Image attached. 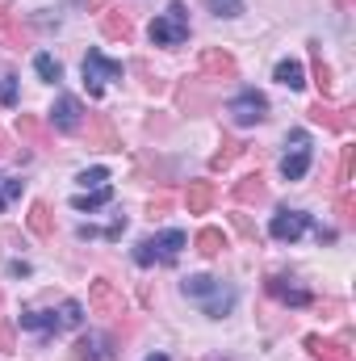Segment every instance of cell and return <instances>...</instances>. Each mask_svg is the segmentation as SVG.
<instances>
[{"instance_id":"cell-16","label":"cell","mask_w":356,"mask_h":361,"mask_svg":"<svg viewBox=\"0 0 356 361\" xmlns=\"http://www.w3.org/2000/svg\"><path fill=\"white\" fill-rule=\"evenodd\" d=\"M30 231H34L38 240H51V235H55V223H51V206H46V202H34V206H30Z\"/></svg>"},{"instance_id":"cell-9","label":"cell","mask_w":356,"mask_h":361,"mask_svg":"<svg viewBox=\"0 0 356 361\" xmlns=\"http://www.w3.org/2000/svg\"><path fill=\"white\" fill-rule=\"evenodd\" d=\"M51 126L63 130V135H76V130L84 126V105H80L72 92H63V97L51 105Z\"/></svg>"},{"instance_id":"cell-30","label":"cell","mask_w":356,"mask_h":361,"mask_svg":"<svg viewBox=\"0 0 356 361\" xmlns=\"http://www.w3.org/2000/svg\"><path fill=\"white\" fill-rule=\"evenodd\" d=\"M0 101H4V105H13V101H17V85H13L8 76L0 80Z\"/></svg>"},{"instance_id":"cell-26","label":"cell","mask_w":356,"mask_h":361,"mask_svg":"<svg viewBox=\"0 0 356 361\" xmlns=\"http://www.w3.org/2000/svg\"><path fill=\"white\" fill-rule=\"evenodd\" d=\"M239 152H243V143H222V152L214 156V169H227V164H231Z\"/></svg>"},{"instance_id":"cell-11","label":"cell","mask_w":356,"mask_h":361,"mask_svg":"<svg viewBox=\"0 0 356 361\" xmlns=\"http://www.w3.org/2000/svg\"><path fill=\"white\" fill-rule=\"evenodd\" d=\"M76 361H113V349H109V336L101 332H89L76 341Z\"/></svg>"},{"instance_id":"cell-23","label":"cell","mask_w":356,"mask_h":361,"mask_svg":"<svg viewBox=\"0 0 356 361\" xmlns=\"http://www.w3.org/2000/svg\"><path fill=\"white\" fill-rule=\"evenodd\" d=\"M92 307H101V311H117V294H113L109 281H92Z\"/></svg>"},{"instance_id":"cell-5","label":"cell","mask_w":356,"mask_h":361,"mask_svg":"<svg viewBox=\"0 0 356 361\" xmlns=\"http://www.w3.org/2000/svg\"><path fill=\"white\" fill-rule=\"evenodd\" d=\"M80 72H84V89H89V97H101L109 80H117V76H126V68H122L117 59H105L101 51H89V55H84V63H80Z\"/></svg>"},{"instance_id":"cell-25","label":"cell","mask_w":356,"mask_h":361,"mask_svg":"<svg viewBox=\"0 0 356 361\" xmlns=\"http://www.w3.org/2000/svg\"><path fill=\"white\" fill-rule=\"evenodd\" d=\"M80 185H84V189H89V185H96V189H101V185H105V180H109V169H84V173H80Z\"/></svg>"},{"instance_id":"cell-2","label":"cell","mask_w":356,"mask_h":361,"mask_svg":"<svg viewBox=\"0 0 356 361\" xmlns=\"http://www.w3.org/2000/svg\"><path fill=\"white\" fill-rule=\"evenodd\" d=\"M17 324H21L25 332L55 336V332H63V328H80V324H84V302L68 298L59 311H55V307H51V311H21V315H17Z\"/></svg>"},{"instance_id":"cell-36","label":"cell","mask_w":356,"mask_h":361,"mask_svg":"<svg viewBox=\"0 0 356 361\" xmlns=\"http://www.w3.org/2000/svg\"><path fill=\"white\" fill-rule=\"evenodd\" d=\"M101 4H105V0H89V8H101Z\"/></svg>"},{"instance_id":"cell-6","label":"cell","mask_w":356,"mask_h":361,"mask_svg":"<svg viewBox=\"0 0 356 361\" xmlns=\"http://www.w3.org/2000/svg\"><path fill=\"white\" fill-rule=\"evenodd\" d=\"M306 173H310V135H306V130H289L285 156H281V177L302 180Z\"/></svg>"},{"instance_id":"cell-19","label":"cell","mask_w":356,"mask_h":361,"mask_svg":"<svg viewBox=\"0 0 356 361\" xmlns=\"http://www.w3.org/2000/svg\"><path fill=\"white\" fill-rule=\"evenodd\" d=\"M109 202H113V189H109V185H101V189H96V193H80V197H72V210H101V206H109Z\"/></svg>"},{"instance_id":"cell-8","label":"cell","mask_w":356,"mask_h":361,"mask_svg":"<svg viewBox=\"0 0 356 361\" xmlns=\"http://www.w3.org/2000/svg\"><path fill=\"white\" fill-rule=\"evenodd\" d=\"M310 227H314V219H310L306 210H289V206H281V210L272 214V223H268V235L281 240V244H293V240H302Z\"/></svg>"},{"instance_id":"cell-3","label":"cell","mask_w":356,"mask_h":361,"mask_svg":"<svg viewBox=\"0 0 356 361\" xmlns=\"http://www.w3.org/2000/svg\"><path fill=\"white\" fill-rule=\"evenodd\" d=\"M184 244H189V235L172 227V231H160V235H151V240H143L139 248H134V265H143V269H151V265H172L180 252H184Z\"/></svg>"},{"instance_id":"cell-33","label":"cell","mask_w":356,"mask_h":361,"mask_svg":"<svg viewBox=\"0 0 356 361\" xmlns=\"http://www.w3.org/2000/svg\"><path fill=\"white\" fill-rule=\"evenodd\" d=\"M235 227H239V231H243V235H256V231H252V223H248V219H243V214H235Z\"/></svg>"},{"instance_id":"cell-20","label":"cell","mask_w":356,"mask_h":361,"mask_svg":"<svg viewBox=\"0 0 356 361\" xmlns=\"http://www.w3.org/2000/svg\"><path fill=\"white\" fill-rule=\"evenodd\" d=\"M201 68L214 72V76H235V59H231L227 51H205V55H201Z\"/></svg>"},{"instance_id":"cell-14","label":"cell","mask_w":356,"mask_h":361,"mask_svg":"<svg viewBox=\"0 0 356 361\" xmlns=\"http://www.w3.org/2000/svg\"><path fill=\"white\" fill-rule=\"evenodd\" d=\"M184 202H189V214H205L210 202H214V185L210 180H193L189 193H184Z\"/></svg>"},{"instance_id":"cell-29","label":"cell","mask_w":356,"mask_h":361,"mask_svg":"<svg viewBox=\"0 0 356 361\" xmlns=\"http://www.w3.org/2000/svg\"><path fill=\"white\" fill-rule=\"evenodd\" d=\"M17 130H21V135H30V139H38V135H42V126H38L34 118H25V114H21V122H17Z\"/></svg>"},{"instance_id":"cell-22","label":"cell","mask_w":356,"mask_h":361,"mask_svg":"<svg viewBox=\"0 0 356 361\" xmlns=\"http://www.w3.org/2000/svg\"><path fill=\"white\" fill-rule=\"evenodd\" d=\"M21 189H25V180L4 177V173H0V214H4V210H8V206H13V202L21 197Z\"/></svg>"},{"instance_id":"cell-10","label":"cell","mask_w":356,"mask_h":361,"mask_svg":"<svg viewBox=\"0 0 356 361\" xmlns=\"http://www.w3.org/2000/svg\"><path fill=\"white\" fill-rule=\"evenodd\" d=\"M265 286H268V294H272L276 302H285V307H310V302H314V294H310L306 286H298L293 277H285V273H272Z\"/></svg>"},{"instance_id":"cell-12","label":"cell","mask_w":356,"mask_h":361,"mask_svg":"<svg viewBox=\"0 0 356 361\" xmlns=\"http://www.w3.org/2000/svg\"><path fill=\"white\" fill-rule=\"evenodd\" d=\"M306 349L314 353L319 361H352V353L336 341H323V336H306Z\"/></svg>"},{"instance_id":"cell-15","label":"cell","mask_w":356,"mask_h":361,"mask_svg":"<svg viewBox=\"0 0 356 361\" xmlns=\"http://www.w3.org/2000/svg\"><path fill=\"white\" fill-rule=\"evenodd\" d=\"M101 25H105V34H109V38H122V42L134 34L130 17H126V13H117V8H105V13H101Z\"/></svg>"},{"instance_id":"cell-18","label":"cell","mask_w":356,"mask_h":361,"mask_svg":"<svg viewBox=\"0 0 356 361\" xmlns=\"http://www.w3.org/2000/svg\"><path fill=\"white\" fill-rule=\"evenodd\" d=\"M222 248H227V235H222L218 227H201V231H197V252H201V257H218Z\"/></svg>"},{"instance_id":"cell-35","label":"cell","mask_w":356,"mask_h":361,"mask_svg":"<svg viewBox=\"0 0 356 361\" xmlns=\"http://www.w3.org/2000/svg\"><path fill=\"white\" fill-rule=\"evenodd\" d=\"M147 361H168V357H164V353H151V357H147Z\"/></svg>"},{"instance_id":"cell-31","label":"cell","mask_w":356,"mask_h":361,"mask_svg":"<svg viewBox=\"0 0 356 361\" xmlns=\"http://www.w3.org/2000/svg\"><path fill=\"white\" fill-rule=\"evenodd\" d=\"M0 353H13V328L0 319Z\"/></svg>"},{"instance_id":"cell-13","label":"cell","mask_w":356,"mask_h":361,"mask_svg":"<svg viewBox=\"0 0 356 361\" xmlns=\"http://www.w3.org/2000/svg\"><path fill=\"white\" fill-rule=\"evenodd\" d=\"M276 80L289 92H302L306 89V68H302L298 59H281V63H276Z\"/></svg>"},{"instance_id":"cell-27","label":"cell","mask_w":356,"mask_h":361,"mask_svg":"<svg viewBox=\"0 0 356 361\" xmlns=\"http://www.w3.org/2000/svg\"><path fill=\"white\" fill-rule=\"evenodd\" d=\"M314 68H319V89H323V92H331V80H327L331 72H327V63H323V55H319V51H314Z\"/></svg>"},{"instance_id":"cell-17","label":"cell","mask_w":356,"mask_h":361,"mask_svg":"<svg viewBox=\"0 0 356 361\" xmlns=\"http://www.w3.org/2000/svg\"><path fill=\"white\" fill-rule=\"evenodd\" d=\"M34 72H38V80H46V85H59L63 80V63L55 59V55H34Z\"/></svg>"},{"instance_id":"cell-28","label":"cell","mask_w":356,"mask_h":361,"mask_svg":"<svg viewBox=\"0 0 356 361\" xmlns=\"http://www.w3.org/2000/svg\"><path fill=\"white\" fill-rule=\"evenodd\" d=\"M352 180V147H344V160H340V185Z\"/></svg>"},{"instance_id":"cell-34","label":"cell","mask_w":356,"mask_h":361,"mask_svg":"<svg viewBox=\"0 0 356 361\" xmlns=\"http://www.w3.org/2000/svg\"><path fill=\"white\" fill-rule=\"evenodd\" d=\"M8 30H13V21H8V13L0 8V34H8Z\"/></svg>"},{"instance_id":"cell-7","label":"cell","mask_w":356,"mask_h":361,"mask_svg":"<svg viewBox=\"0 0 356 361\" xmlns=\"http://www.w3.org/2000/svg\"><path fill=\"white\" fill-rule=\"evenodd\" d=\"M227 114H231L235 126H256V122L268 118V97L256 92V89H243V92H235V97L227 101Z\"/></svg>"},{"instance_id":"cell-1","label":"cell","mask_w":356,"mask_h":361,"mask_svg":"<svg viewBox=\"0 0 356 361\" xmlns=\"http://www.w3.org/2000/svg\"><path fill=\"white\" fill-rule=\"evenodd\" d=\"M180 294H184V298H193L210 319L231 315V311H235V302H239V290H235V286H222L218 277H205V273L184 277V281H180Z\"/></svg>"},{"instance_id":"cell-4","label":"cell","mask_w":356,"mask_h":361,"mask_svg":"<svg viewBox=\"0 0 356 361\" xmlns=\"http://www.w3.org/2000/svg\"><path fill=\"white\" fill-rule=\"evenodd\" d=\"M151 42L155 47H184L189 42V8H184V0H172L151 21Z\"/></svg>"},{"instance_id":"cell-24","label":"cell","mask_w":356,"mask_h":361,"mask_svg":"<svg viewBox=\"0 0 356 361\" xmlns=\"http://www.w3.org/2000/svg\"><path fill=\"white\" fill-rule=\"evenodd\" d=\"M214 17H239L243 13V0H205Z\"/></svg>"},{"instance_id":"cell-21","label":"cell","mask_w":356,"mask_h":361,"mask_svg":"<svg viewBox=\"0 0 356 361\" xmlns=\"http://www.w3.org/2000/svg\"><path fill=\"white\" fill-rule=\"evenodd\" d=\"M235 197H239V202H256V197H265V177H260V173L243 177L239 185H235Z\"/></svg>"},{"instance_id":"cell-32","label":"cell","mask_w":356,"mask_h":361,"mask_svg":"<svg viewBox=\"0 0 356 361\" xmlns=\"http://www.w3.org/2000/svg\"><path fill=\"white\" fill-rule=\"evenodd\" d=\"M8 273H13V277H25V273H30V265H25V261H13V265H8Z\"/></svg>"}]
</instances>
